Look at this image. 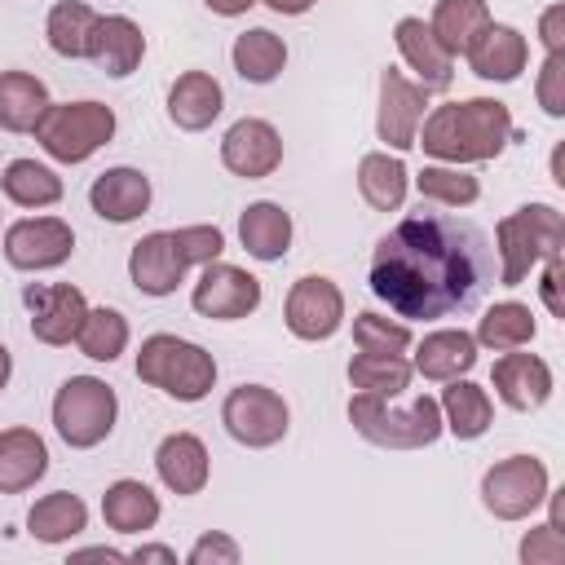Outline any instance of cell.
<instances>
[{"label":"cell","instance_id":"6da1fadb","mask_svg":"<svg viewBox=\"0 0 565 565\" xmlns=\"http://www.w3.org/2000/svg\"><path fill=\"white\" fill-rule=\"evenodd\" d=\"M490 282L486 234L446 212L397 221L371 256V291L402 318H446L468 309Z\"/></svg>","mask_w":565,"mask_h":565},{"label":"cell","instance_id":"7a4b0ae2","mask_svg":"<svg viewBox=\"0 0 565 565\" xmlns=\"http://www.w3.org/2000/svg\"><path fill=\"white\" fill-rule=\"evenodd\" d=\"M512 141V115L494 97H468L446 102L424 119V132H415V146L441 163H486Z\"/></svg>","mask_w":565,"mask_h":565},{"label":"cell","instance_id":"3957f363","mask_svg":"<svg viewBox=\"0 0 565 565\" xmlns=\"http://www.w3.org/2000/svg\"><path fill=\"white\" fill-rule=\"evenodd\" d=\"M494 243H499V260H503L499 282L503 287H521L539 260L561 256V247H565V216L552 203H525V207L508 212L494 225Z\"/></svg>","mask_w":565,"mask_h":565},{"label":"cell","instance_id":"277c9868","mask_svg":"<svg viewBox=\"0 0 565 565\" xmlns=\"http://www.w3.org/2000/svg\"><path fill=\"white\" fill-rule=\"evenodd\" d=\"M137 380L150 388H163L177 402H199L216 384V362L207 349L177 340V335H146L137 353Z\"/></svg>","mask_w":565,"mask_h":565},{"label":"cell","instance_id":"5b68a950","mask_svg":"<svg viewBox=\"0 0 565 565\" xmlns=\"http://www.w3.org/2000/svg\"><path fill=\"white\" fill-rule=\"evenodd\" d=\"M349 424L375 441V446H388V450H419V446H433L441 437V406L437 397L419 393L406 411H388V397H375V393H358L349 402Z\"/></svg>","mask_w":565,"mask_h":565},{"label":"cell","instance_id":"8992f818","mask_svg":"<svg viewBox=\"0 0 565 565\" xmlns=\"http://www.w3.org/2000/svg\"><path fill=\"white\" fill-rule=\"evenodd\" d=\"M115 415H119L115 388L97 375H71L53 397V428L75 450L106 441L115 428Z\"/></svg>","mask_w":565,"mask_h":565},{"label":"cell","instance_id":"52a82bcc","mask_svg":"<svg viewBox=\"0 0 565 565\" xmlns=\"http://www.w3.org/2000/svg\"><path fill=\"white\" fill-rule=\"evenodd\" d=\"M115 137V110L102 102H62L49 106L35 124V141L57 163H84L93 150H102Z\"/></svg>","mask_w":565,"mask_h":565},{"label":"cell","instance_id":"ba28073f","mask_svg":"<svg viewBox=\"0 0 565 565\" xmlns=\"http://www.w3.org/2000/svg\"><path fill=\"white\" fill-rule=\"evenodd\" d=\"M547 499V468L534 455H508L481 477V503L499 521H521Z\"/></svg>","mask_w":565,"mask_h":565},{"label":"cell","instance_id":"9c48e42d","mask_svg":"<svg viewBox=\"0 0 565 565\" xmlns=\"http://www.w3.org/2000/svg\"><path fill=\"white\" fill-rule=\"evenodd\" d=\"M287 419H291L287 402L265 384H238V388H230V397L221 406L225 433L234 441L252 446V450H265V446L282 441L287 437Z\"/></svg>","mask_w":565,"mask_h":565},{"label":"cell","instance_id":"30bf717a","mask_svg":"<svg viewBox=\"0 0 565 565\" xmlns=\"http://www.w3.org/2000/svg\"><path fill=\"white\" fill-rule=\"evenodd\" d=\"M282 318H287V331L291 335H300V340H327L344 322V296H340V287L331 278L305 274V278L291 282L287 305H282Z\"/></svg>","mask_w":565,"mask_h":565},{"label":"cell","instance_id":"8fae6325","mask_svg":"<svg viewBox=\"0 0 565 565\" xmlns=\"http://www.w3.org/2000/svg\"><path fill=\"white\" fill-rule=\"evenodd\" d=\"M75 234L62 216H26L4 230V256L13 269H57L71 260Z\"/></svg>","mask_w":565,"mask_h":565},{"label":"cell","instance_id":"7c38bea8","mask_svg":"<svg viewBox=\"0 0 565 565\" xmlns=\"http://www.w3.org/2000/svg\"><path fill=\"white\" fill-rule=\"evenodd\" d=\"M194 309L203 318H216V322H234V318H247L256 305H260V282L238 269V265H225V260H207L199 282H194Z\"/></svg>","mask_w":565,"mask_h":565},{"label":"cell","instance_id":"4fadbf2b","mask_svg":"<svg viewBox=\"0 0 565 565\" xmlns=\"http://www.w3.org/2000/svg\"><path fill=\"white\" fill-rule=\"evenodd\" d=\"M424 106H428L424 84L406 79L393 66L380 71V119H375L380 141H388L393 150H411L415 132H419V119H424Z\"/></svg>","mask_w":565,"mask_h":565},{"label":"cell","instance_id":"5bb4252c","mask_svg":"<svg viewBox=\"0 0 565 565\" xmlns=\"http://www.w3.org/2000/svg\"><path fill=\"white\" fill-rule=\"evenodd\" d=\"M26 309H31V335L40 344H71L84 327L88 300L79 287L71 282H49V287H26L22 291Z\"/></svg>","mask_w":565,"mask_h":565},{"label":"cell","instance_id":"9a60e30c","mask_svg":"<svg viewBox=\"0 0 565 565\" xmlns=\"http://www.w3.org/2000/svg\"><path fill=\"white\" fill-rule=\"evenodd\" d=\"M221 163L234 177H247V181L269 177L282 163V137H278V128L265 124V119H238V124H230V132L221 137Z\"/></svg>","mask_w":565,"mask_h":565},{"label":"cell","instance_id":"2e32d148","mask_svg":"<svg viewBox=\"0 0 565 565\" xmlns=\"http://www.w3.org/2000/svg\"><path fill=\"white\" fill-rule=\"evenodd\" d=\"M128 278L141 296H172L185 278V260L177 256V243L168 230H154L132 243L128 252Z\"/></svg>","mask_w":565,"mask_h":565},{"label":"cell","instance_id":"e0dca14e","mask_svg":"<svg viewBox=\"0 0 565 565\" xmlns=\"http://www.w3.org/2000/svg\"><path fill=\"white\" fill-rule=\"evenodd\" d=\"M393 40H397L402 62L419 75V84H424L428 93L450 88V79H455V57L437 44V35H433V26H428L424 18H402V22L393 26Z\"/></svg>","mask_w":565,"mask_h":565},{"label":"cell","instance_id":"ac0fdd59","mask_svg":"<svg viewBox=\"0 0 565 565\" xmlns=\"http://www.w3.org/2000/svg\"><path fill=\"white\" fill-rule=\"evenodd\" d=\"M494 393L512 411H539L552 397V366L539 353H503L494 362Z\"/></svg>","mask_w":565,"mask_h":565},{"label":"cell","instance_id":"d6986e66","mask_svg":"<svg viewBox=\"0 0 565 565\" xmlns=\"http://www.w3.org/2000/svg\"><path fill=\"white\" fill-rule=\"evenodd\" d=\"M141 53H146V35L132 18L124 13H110V18H97L93 26V40H88V62L115 79L132 75L141 66Z\"/></svg>","mask_w":565,"mask_h":565},{"label":"cell","instance_id":"ffe728a7","mask_svg":"<svg viewBox=\"0 0 565 565\" xmlns=\"http://www.w3.org/2000/svg\"><path fill=\"white\" fill-rule=\"evenodd\" d=\"M525 57H530V44L516 26H499L490 22L477 44L468 49V62H472V75L481 79H494V84H512L521 71H525Z\"/></svg>","mask_w":565,"mask_h":565},{"label":"cell","instance_id":"44dd1931","mask_svg":"<svg viewBox=\"0 0 565 565\" xmlns=\"http://www.w3.org/2000/svg\"><path fill=\"white\" fill-rule=\"evenodd\" d=\"M88 203H93V212H97L102 221H115V225L137 221V216L150 207V181H146L137 168H106V172L93 181Z\"/></svg>","mask_w":565,"mask_h":565},{"label":"cell","instance_id":"7402d4cb","mask_svg":"<svg viewBox=\"0 0 565 565\" xmlns=\"http://www.w3.org/2000/svg\"><path fill=\"white\" fill-rule=\"evenodd\" d=\"M154 468L172 494H199L207 486V446L194 433H168L154 450Z\"/></svg>","mask_w":565,"mask_h":565},{"label":"cell","instance_id":"603a6c76","mask_svg":"<svg viewBox=\"0 0 565 565\" xmlns=\"http://www.w3.org/2000/svg\"><path fill=\"white\" fill-rule=\"evenodd\" d=\"M221 106H225V93H221V84L207 71H185L168 88V119L177 128H185V132L207 128L221 115Z\"/></svg>","mask_w":565,"mask_h":565},{"label":"cell","instance_id":"cb8c5ba5","mask_svg":"<svg viewBox=\"0 0 565 565\" xmlns=\"http://www.w3.org/2000/svg\"><path fill=\"white\" fill-rule=\"evenodd\" d=\"M49 472V450L31 428L0 433V494H22Z\"/></svg>","mask_w":565,"mask_h":565},{"label":"cell","instance_id":"d4e9b609","mask_svg":"<svg viewBox=\"0 0 565 565\" xmlns=\"http://www.w3.org/2000/svg\"><path fill=\"white\" fill-rule=\"evenodd\" d=\"M49 88L31 71H0V128L4 132H35L40 115L49 110Z\"/></svg>","mask_w":565,"mask_h":565},{"label":"cell","instance_id":"484cf974","mask_svg":"<svg viewBox=\"0 0 565 565\" xmlns=\"http://www.w3.org/2000/svg\"><path fill=\"white\" fill-rule=\"evenodd\" d=\"M472 362H477V340L468 331H450V327L424 335L419 340V353H415V371L424 380H441V384L468 375Z\"/></svg>","mask_w":565,"mask_h":565},{"label":"cell","instance_id":"4316f807","mask_svg":"<svg viewBox=\"0 0 565 565\" xmlns=\"http://www.w3.org/2000/svg\"><path fill=\"white\" fill-rule=\"evenodd\" d=\"M238 238L256 260H282L291 247V216L278 203H252L238 216Z\"/></svg>","mask_w":565,"mask_h":565},{"label":"cell","instance_id":"83f0119b","mask_svg":"<svg viewBox=\"0 0 565 565\" xmlns=\"http://www.w3.org/2000/svg\"><path fill=\"white\" fill-rule=\"evenodd\" d=\"M441 424L459 437V441H477L490 419H494V406L486 397L481 384H468V380H446V393H441Z\"/></svg>","mask_w":565,"mask_h":565},{"label":"cell","instance_id":"f1b7e54d","mask_svg":"<svg viewBox=\"0 0 565 565\" xmlns=\"http://www.w3.org/2000/svg\"><path fill=\"white\" fill-rule=\"evenodd\" d=\"M102 516H106V525L119 530V534H141V530H150V525L159 521V499H154L150 486L124 477V481L106 486V494H102Z\"/></svg>","mask_w":565,"mask_h":565},{"label":"cell","instance_id":"f546056e","mask_svg":"<svg viewBox=\"0 0 565 565\" xmlns=\"http://www.w3.org/2000/svg\"><path fill=\"white\" fill-rule=\"evenodd\" d=\"M428 26H433L437 44L455 57V53H468L477 44V35L490 26V9H486V0H437Z\"/></svg>","mask_w":565,"mask_h":565},{"label":"cell","instance_id":"4dcf8cb0","mask_svg":"<svg viewBox=\"0 0 565 565\" xmlns=\"http://www.w3.org/2000/svg\"><path fill=\"white\" fill-rule=\"evenodd\" d=\"M84 525H88V508H84V499L71 494V490L44 494V499H35V508L26 512V530H31V539H40V543H66V539H75Z\"/></svg>","mask_w":565,"mask_h":565},{"label":"cell","instance_id":"1f68e13d","mask_svg":"<svg viewBox=\"0 0 565 565\" xmlns=\"http://www.w3.org/2000/svg\"><path fill=\"white\" fill-rule=\"evenodd\" d=\"M406 181H411V172L397 154L375 150V154H362V163H358V190L375 212H397L406 199Z\"/></svg>","mask_w":565,"mask_h":565},{"label":"cell","instance_id":"d6a6232c","mask_svg":"<svg viewBox=\"0 0 565 565\" xmlns=\"http://www.w3.org/2000/svg\"><path fill=\"white\" fill-rule=\"evenodd\" d=\"M230 57H234V71H238L247 84H269V79H278V71L287 66V44H282V35H274V31H265V26H252V31H243V35L234 40Z\"/></svg>","mask_w":565,"mask_h":565},{"label":"cell","instance_id":"836d02e7","mask_svg":"<svg viewBox=\"0 0 565 565\" xmlns=\"http://www.w3.org/2000/svg\"><path fill=\"white\" fill-rule=\"evenodd\" d=\"M0 190L18 207H53L62 199V177L35 159H13L0 177Z\"/></svg>","mask_w":565,"mask_h":565},{"label":"cell","instance_id":"e575fe53","mask_svg":"<svg viewBox=\"0 0 565 565\" xmlns=\"http://www.w3.org/2000/svg\"><path fill=\"white\" fill-rule=\"evenodd\" d=\"M472 340L486 344V349H499V353L530 344V340H534V313H530V305H521V300H499V305H490V309L481 313Z\"/></svg>","mask_w":565,"mask_h":565},{"label":"cell","instance_id":"d590c367","mask_svg":"<svg viewBox=\"0 0 565 565\" xmlns=\"http://www.w3.org/2000/svg\"><path fill=\"white\" fill-rule=\"evenodd\" d=\"M93 26H97V13L84 0H57L49 9L44 35H49V49L53 53H62V57H88Z\"/></svg>","mask_w":565,"mask_h":565},{"label":"cell","instance_id":"8d00e7d4","mask_svg":"<svg viewBox=\"0 0 565 565\" xmlns=\"http://www.w3.org/2000/svg\"><path fill=\"white\" fill-rule=\"evenodd\" d=\"M349 384L362 388V393H375V397H397L406 393L411 384V362L397 353V358H380V353H358L349 362Z\"/></svg>","mask_w":565,"mask_h":565},{"label":"cell","instance_id":"74e56055","mask_svg":"<svg viewBox=\"0 0 565 565\" xmlns=\"http://www.w3.org/2000/svg\"><path fill=\"white\" fill-rule=\"evenodd\" d=\"M75 344L84 349V358L93 362H115L128 344V322L119 309H88L84 313V327L75 335Z\"/></svg>","mask_w":565,"mask_h":565},{"label":"cell","instance_id":"f35d334b","mask_svg":"<svg viewBox=\"0 0 565 565\" xmlns=\"http://www.w3.org/2000/svg\"><path fill=\"white\" fill-rule=\"evenodd\" d=\"M415 185H419L424 199H433V203H441V207H468V203H477V194H481L477 177H468L459 163H450V168L433 163V168H424V172L415 177Z\"/></svg>","mask_w":565,"mask_h":565},{"label":"cell","instance_id":"ab89813d","mask_svg":"<svg viewBox=\"0 0 565 565\" xmlns=\"http://www.w3.org/2000/svg\"><path fill=\"white\" fill-rule=\"evenodd\" d=\"M353 344H358V353L397 358V353L411 349V327L406 322H388L380 313H358L353 318Z\"/></svg>","mask_w":565,"mask_h":565},{"label":"cell","instance_id":"60d3db41","mask_svg":"<svg viewBox=\"0 0 565 565\" xmlns=\"http://www.w3.org/2000/svg\"><path fill=\"white\" fill-rule=\"evenodd\" d=\"M172 243H177V256L190 265H207L225 252V234L216 225H185V230H172Z\"/></svg>","mask_w":565,"mask_h":565},{"label":"cell","instance_id":"b9f144b4","mask_svg":"<svg viewBox=\"0 0 565 565\" xmlns=\"http://www.w3.org/2000/svg\"><path fill=\"white\" fill-rule=\"evenodd\" d=\"M539 106L561 119L565 115V49L561 53H547L543 71H539Z\"/></svg>","mask_w":565,"mask_h":565},{"label":"cell","instance_id":"7bdbcfd3","mask_svg":"<svg viewBox=\"0 0 565 565\" xmlns=\"http://www.w3.org/2000/svg\"><path fill=\"white\" fill-rule=\"evenodd\" d=\"M521 561L525 565H561L565 561V534H561V525L530 530L525 543H521Z\"/></svg>","mask_w":565,"mask_h":565},{"label":"cell","instance_id":"ee69618b","mask_svg":"<svg viewBox=\"0 0 565 565\" xmlns=\"http://www.w3.org/2000/svg\"><path fill=\"white\" fill-rule=\"evenodd\" d=\"M238 543L230 534H203L194 547H190V565H238Z\"/></svg>","mask_w":565,"mask_h":565},{"label":"cell","instance_id":"f6af8a7d","mask_svg":"<svg viewBox=\"0 0 565 565\" xmlns=\"http://www.w3.org/2000/svg\"><path fill=\"white\" fill-rule=\"evenodd\" d=\"M561 274H565V265H561V256H552L547 269H543V300H547V309L556 318L565 313V305H561Z\"/></svg>","mask_w":565,"mask_h":565},{"label":"cell","instance_id":"bcb514c9","mask_svg":"<svg viewBox=\"0 0 565 565\" xmlns=\"http://www.w3.org/2000/svg\"><path fill=\"white\" fill-rule=\"evenodd\" d=\"M561 26H565V4H552V9L543 13V44H547V53H561V49H565Z\"/></svg>","mask_w":565,"mask_h":565},{"label":"cell","instance_id":"7dc6e473","mask_svg":"<svg viewBox=\"0 0 565 565\" xmlns=\"http://www.w3.org/2000/svg\"><path fill=\"white\" fill-rule=\"evenodd\" d=\"M212 13H221V18H238V13H247L256 0H203Z\"/></svg>","mask_w":565,"mask_h":565},{"label":"cell","instance_id":"c3c4849f","mask_svg":"<svg viewBox=\"0 0 565 565\" xmlns=\"http://www.w3.org/2000/svg\"><path fill=\"white\" fill-rule=\"evenodd\" d=\"M260 4H269L274 13H291V18H296V13H305V9H313L318 0H260Z\"/></svg>","mask_w":565,"mask_h":565},{"label":"cell","instance_id":"681fc988","mask_svg":"<svg viewBox=\"0 0 565 565\" xmlns=\"http://www.w3.org/2000/svg\"><path fill=\"white\" fill-rule=\"evenodd\" d=\"M128 561H177V556H172V547H137Z\"/></svg>","mask_w":565,"mask_h":565},{"label":"cell","instance_id":"f907efd6","mask_svg":"<svg viewBox=\"0 0 565 565\" xmlns=\"http://www.w3.org/2000/svg\"><path fill=\"white\" fill-rule=\"evenodd\" d=\"M9 371H13V362H9V349L0 344V388L9 384Z\"/></svg>","mask_w":565,"mask_h":565}]
</instances>
